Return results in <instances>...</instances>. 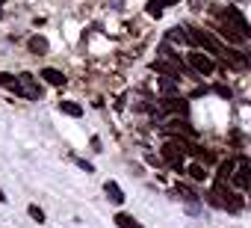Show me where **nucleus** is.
I'll return each mask as SVG.
<instances>
[{"instance_id": "22", "label": "nucleus", "mask_w": 251, "mask_h": 228, "mask_svg": "<svg viewBox=\"0 0 251 228\" xmlns=\"http://www.w3.org/2000/svg\"><path fill=\"white\" fill-rule=\"evenodd\" d=\"M15 74H9V71H0V86H6V89H15Z\"/></svg>"}, {"instance_id": "17", "label": "nucleus", "mask_w": 251, "mask_h": 228, "mask_svg": "<svg viewBox=\"0 0 251 228\" xmlns=\"http://www.w3.org/2000/svg\"><path fill=\"white\" fill-rule=\"evenodd\" d=\"M59 110L65 113V116H71V119H80L83 116V107L74 104V101H59Z\"/></svg>"}, {"instance_id": "28", "label": "nucleus", "mask_w": 251, "mask_h": 228, "mask_svg": "<svg viewBox=\"0 0 251 228\" xmlns=\"http://www.w3.org/2000/svg\"><path fill=\"white\" fill-rule=\"evenodd\" d=\"M0 15H3V12H0Z\"/></svg>"}, {"instance_id": "7", "label": "nucleus", "mask_w": 251, "mask_h": 228, "mask_svg": "<svg viewBox=\"0 0 251 228\" xmlns=\"http://www.w3.org/2000/svg\"><path fill=\"white\" fill-rule=\"evenodd\" d=\"M230 184H233L236 190H248V187H251V163H248L245 157L236 160V169H233V175H230Z\"/></svg>"}, {"instance_id": "10", "label": "nucleus", "mask_w": 251, "mask_h": 228, "mask_svg": "<svg viewBox=\"0 0 251 228\" xmlns=\"http://www.w3.org/2000/svg\"><path fill=\"white\" fill-rule=\"evenodd\" d=\"M216 30H219V36H222V42H225V45H242V42H245V36H242V33H236L233 27H227L225 21H219V27H216Z\"/></svg>"}, {"instance_id": "2", "label": "nucleus", "mask_w": 251, "mask_h": 228, "mask_svg": "<svg viewBox=\"0 0 251 228\" xmlns=\"http://www.w3.org/2000/svg\"><path fill=\"white\" fill-rule=\"evenodd\" d=\"M207 201L216 207H227V210H239L242 207V196L236 193V187H227V181H213V190L207 193Z\"/></svg>"}, {"instance_id": "26", "label": "nucleus", "mask_w": 251, "mask_h": 228, "mask_svg": "<svg viewBox=\"0 0 251 228\" xmlns=\"http://www.w3.org/2000/svg\"><path fill=\"white\" fill-rule=\"evenodd\" d=\"M0 201H6V196H3V190H0Z\"/></svg>"}, {"instance_id": "16", "label": "nucleus", "mask_w": 251, "mask_h": 228, "mask_svg": "<svg viewBox=\"0 0 251 228\" xmlns=\"http://www.w3.org/2000/svg\"><path fill=\"white\" fill-rule=\"evenodd\" d=\"M27 48H30V54H48V39L45 36H30V42H27Z\"/></svg>"}, {"instance_id": "23", "label": "nucleus", "mask_w": 251, "mask_h": 228, "mask_svg": "<svg viewBox=\"0 0 251 228\" xmlns=\"http://www.w3.org/2000/svg\"><path fill=\"white\" fill-rule=\"evenodd\" d=\"M213 92H216L219 98H227V101H230V95H233V92H230V86H225V83H216V86H213Z\"/></svg>"}, {"instance_id": "12", "label": "nucleus", "mask_w": 251, "mask_h": 228, "mask_svg": "<svg viewBox=\"0 0 251 228\" xmlns=\"http://www.w3.org/2000/svg\"><path fill=\"white\" fill-rule=\"evenodd\" d=\"M39 77H45V83H50V86H65V74L59 68H42Z\"/></svg>"}, {"instance_id": "15", "label": "nucleus", "mask_w": 251, "mask_h": 228, "mask_svg": "<svg viewBox=\"0 0 251 228\" xmlns=\"http://www.w3.org/2000/svg\"><path fill=\"white\" fill-rule=\"evenodd\" d=\"M233 169H236V160H233V157H227V160H222V163H219V172H216V178H219V181H230Z\"/></svg>"}, {"instance_id": "14", "label": "nucleus", "mask_w": 251, "mask_h": 228, "mask_svg": "<svg viewBox=\"0 0 251 228\" xmlns=\"http://www.w3.org/2000/svg\"><path fill=\"white\" fill-rule=\"evenodd\" d=\"M160 59H169V62H177V65H183V59H180V54L172 48V42H163V45H160Z\"/></svg>"}, {"instance_id": "27", "label": "nucleus", "mask_w": 251, "mask_h": 228, "mask_svg": "<svg viewBox=\"0 0 251 228\" xmlns=\"http://www.w3.org/2000/svg\"><path fill=\"white\" fill-rule=\"evenodd\" d=\"M0 6H3V0H0Z\"/></svg>"}, {"instance_id": "4", "label": "nucleus", "mask_w": 251, "mask_h": 228, "mask_svg": "<svg viewBox=\"0 0 251 228\" xmlns=\"http://www.w3.org/2000/svg\"><path fill=\"white\" fill-rule=\"evenodd\" d=\"M15 95H21V98H27V101H39L42 98V86L36 83V77L30 74V71H24V74H18V80H15V89H12Z\"/></svg>"}, {"instance_id": "3", "label": "nucleus", "mask_w": 251, "mask_h": 228, "mask_svg": "<svg viewBox=\"0 0 251 228\" xmlns=\"http://www.w3.org/2000/svg\"><path fill=\"white\" fill-rule=\"evenodd\" d=\"M189 154V142L186 140H169L166 145H163V160L172 166V169H177V172H183V157Z\"/></svg>"}, {"instance_id": "9", "label": "nucleus", "mask_w": 251, "mask_h": 228, "mask_svg": "<svg viewBox=\"0 0 251 228\" xmlns=\"http://www.w3.org/2000/svg\"><path fill=\"white\" fill-rule=\"evenodd\" d=\"M163 110L166 113H180V116H186L189 113V104H186V98H177V95H172V98H163Z\"/></svg>"}, {"instance_id": "6", "label": "nucleus", "mask_w": 251, "mask_h": 228, "mask_svg": "<svg viewBox=\"0 0 251 228\" xmlns=\"http://www.w3.org/2000/svg\"><path fill=\"white\" fill-rule=\"evenodd\" d=\"M186 59H189L192 71H195V74H201V77H204V74H213V71H216V62H213V57H210V54L192 51V54H189Z\"/></svg>"}, {"instance_id": "24", "label": "nucleus", "mask_w": 251, "mask_h": 228, "mask_svg": "<svg viewBox=\"0 0 251 228\" xmlns=\"http://www.w3.org/2000/svg\"><path fill=\"white\" fill-rule=\"evenodd\" d=\"M27 210H30V216H33V219H36V222H45V210H42V207H39V204H30V207H27Z\"/></svg>"}, {"instance_id": "19", "label": "nucleus", "mask_w": 251, "mask_h": 228, "mask_svg": "<svg viewBox=\"0 0 251 228\" xmlns=\"http://www.w3.org/2000/svg\"><path fill=\"white\" fill-rule=\"evenodd\" d=\"M177 83H180V80H175V77H163V80H160V92H163L166 98H172V95L177 92Z\"/></svg>"}, {"instance_id": "11", "label": "nucleus", "mask_w": 251, "mask_h": 228, "mask_svg": "<svg viewBox=\"0 0 251 228\" xmlns=\"http://www.w3.org/2000/svg\"><path fill=\"white\" fill-rule=\"evenodd\" d=\"M175 3H180V0H148L145 12H148L151 18H160V15H163V9H166V6H175Z\"/></svg>"}, {"instance_id": "8", "label": "nucleus", "mask_w": 251, "mask_h": 228, "mask_svg": "<svg viewBox=\"0 0 251 228\" xmlns=\"http://www.w3.org/2000/svg\"><path fill=\"white\" fill-rule=\"evenodd\" d=\"M157 74H166V77H175V80H180L183 74H186V65H177V62H169V59H154V65H151Z\"/></svg>"}, {"instance_id": "1", "label": "nucleus", "mask_w": 251, "mask_h": 228, "mask_svg": "<svg viewBox=\"0 0 251 228\" xmlns=\"http://www.w3.org/2000/svg\"><path fill=\"white\" fill-rule=\"evenodd\" d=\"M186 33H189V42L198 48V51H207V54H213V57H219V59H225V62H230V65H236V68H245V57L239 54V51H233V48H227L222 39H216L210 30H198V27H186Z\"/></svg>"}, {"instance_id": "21", "label": "nucleus", "mask_w": 251, "mask_h": 228, "mask_svg": "<svg viewBox=\"0 0 251 228\" xmlns=\"http://www.w3.org/2000/svg\"><path fill=\"white\" fill-rule=\"evenodd\" d=\"M169 42H189V33H186V27L180 30V27H175L172 33H169Z\"/></svg>"}, {"instance_id": "13", "label": "nucleus", "mask_w": 251, "mask_h": 228, "mask_svg": "<svg viewBox=\"0 0 251 228\" xmlns=\"http://www.w3.org/2000/svg\"><path fill=\"white\" fill-rule=\"evenodd\" d=\"M103 193H106V199H109L112 204H124V193H121V187H118L115 181H106Z\"/></svg>"}, {"instance_id": "25", "label": "nucleus", "mask_w": 251, "mask_h": 228, "mask_svg": "<svg viewBox=\"0 0 251 228\" xmlns=\"http://www.w3.org/2000/svg\"><path fill=\"white\" fill-rule=\"evenodd\" d=\"M77 163H80V169H86V172H95V166H92V163H86V160H77Z\"/></svg>"}, {"instance_id": "5", "label": "nucleus", "mask_w": 251, "mask_h": 228, "mask_svg": "<svg viewBox=\"0 0 251 228\" xmlns=\"http://www.w3.org/2000/svg\"><path fill=\"white\" fill-rule=\"evenodd\" d=\"M219 21H225L227 27H233V30L242 33L245 39H251V27H248V21L242 18V12H239L236 6H225V9H219Z\"/></svg>"}, {"instance_id": "18", "label": "nucleus", "mask_w": 251, "mask_h": 228, "mask_svg": "<svg viewBox=\"0 0 251 228\" xmlns=\"http://www.w3.org/2000/svg\"><path fill=\"white\" fill-rule=\"evenodd\" d=\"M112 219H115V225H118V228H142V225H139V219H133L130 213H115Z\"/></svg>"}, {"instance_id": "20", "label": "nucleus", "mask_w": 251, "mask_h": 228, "mask_svg": "<svg viewBox=\"0 0 251 228\" xmlns=\"http://www.w3.org/2000/svg\"><path fill=\"white\" fill-rule=\"evenodd\" d=\"M189 178H192V181H204V178H207L204 163H192V166H189Z\"/></svg>"}]
</instances>
